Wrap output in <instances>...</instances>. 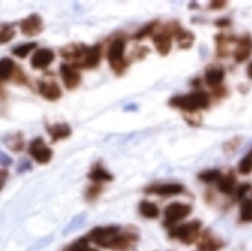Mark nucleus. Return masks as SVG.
Here are the masks:
<instances>
[{
  "label": "nucleus",
  "mask_w": 252,
  "mask_h": 251,
  "mask_svg": "<svg viewBox=\"0 0 252 251\" xmlns=\"http://www.w3.org/2000/svg\"><path fill=\"white\" fill-rule=\"evenodd\" d=\"M138 238L134 231H122L118 225H108L93 228L87 239L101 249L127 251L138 241Z\"/></svg>",
  "instance_id": "obj_1"
},
{
  "label": "nucleus",
  "mask_w": 252,
  "mask_h": 251,
  "mask_svg": "<svg viewBox=\"0 0 252 251\" xmlns=\"http://www.w3.org/2000/svg\"><path fill=\"white\" fill-rule=\"evenodd\" d=\"M210 103V96L203 91L175 96L169 101L172 107L186 112H197L201 109H207Z\"/></svg>",
  "instance_id": "obj_2"
},
{
  "label": "nucleus",
  "mask_w": 252,
  "mask_h": 251,
  "mask_svg": "<svg viewBox=\"0 0 252 251\" xmlns=\"http://www.w3.org/2000/svg\"><path fill=\"white\" fill-rule=\"evenodd\" d=\"M201 223L198 221H191L175 227L170 231V237L177 239L185 245H191L199 237Z\"/></svg>",
  "instance_id": "obj_3"
},
{
  "label": "nucleus",
  "mask_w": 252,
  "mask_h": 251,
  "mask_svg": "<svg viewBox=\"0 0 252 251\" xmlns=\"http://www.w3.org/2000/svg\"><path fill=\"white\" fill-rule=\"evenodd\" d=\"M126 41L122 38L115 40L109 46L107 53L108 61L115 72L121 73L127 66L125 59Z\"/></svg>",
  "instance_id": "obj_4"
},
{
  "label": "nucleus",
  "mask_w": 252,
  "mask_h": 251,
  "mask_svg": "<svg viewBox=\"0 0 252 251\" xmlns=\"http://www.w3.org/2000/svg\"><path fill=\"white\" fill-rule=\"evenodd\" d=\"M192 212V207L185 203H170L164 209V215L165 218L166 226H172L176 223L188 218Z\"/></svg>",
  "instance_id": "obj_5"
},
{
  "label": "nucleus",
  "mask_w": 252,
  "mask_h": 251,
  "mask_svg": "<svg viewBox=\"0 0 252 251\" xmlns=\"http://www.w3.org/2000/svg\"><path fill=\"white\" fill-rule=\"evenodd\" d=\"M28 153L40 165H46L53 158V150L45 144L41 137L32 140L28 147Z\"/></svg>",
  "instance_id": "obj_6"
},
{
  "label": "nucleus",
  "mask_w": 252,
  "mask_h": 251,
  "mask_svg": "<svg viewBox=\"0 0 252 251\" xmlns=\"http://www.w3.org/2000/svg\"><path fill=\"white\" fill-rule=\"evenodd\" d=\"M20 29L25 36H36L44 29L42 19L37 13H32L21 21Z\"/></svg>",
  "instance_id": "obj_7"
},
{
  "label": "nucleus",
  "mask_w": 252,
  "mask_h": 251,
  "mask_svg": "<svg viewBox=\"0 0 252 251\" xmlns=\"http://www.w3.org/2000/svg\"><path fill=\"white\" fill-rule=\"evenodd\" d=\"M185 191V187L179 184H154L147 187L145 190L147 194L157 195L161 197H170L182 194Z\"/></svg>",
  "instance_id": "obj_8"
},
{
  "label": "nucleus",
  "mask_w": 252,
  "mask_h": 251,
  "mask_svg": "<svg viewBox=\"0 0 252 251\" xmlns=\"http://www.w3.org/2000/svg\"><path fill=\"white\" fill-rule=\"evenodd\" d=\"M60 74L65 87L68 89H75L80 85L81 76L78 68L73 65L63 63L60 66Z\"/></svg>",
  "instance_id": "obj_9"
},
{
  "label": "nucleus",
  "mask_w": 252,
  "mask_h": 251,
  "mask_svg": "<svg viewBox=\"0 0 252 251\" xmlns=\"http://www.w3.org/2000/svg\"><path fill=\"white\" fill-rule=\"evenodd\" d=\"M101 58V47L99 45L87 47L82 60L80 62L77 68L91 69L97 67Z\"/></svg>",
  "instance_id": "obj_10"
},
{
  "label": "nucleus",
  "mask_w": 252,
  "mask_h": 251,
  "mask_svg": "<svg viewBox=\"0 0 252 251\" xmlns=\"http://www.w3.org/2000/svg\"><path fill=\"white\" fill-rule=\"evenodd\" d=\"M55 59V54L50 49L43 48L37 50L31 59L33 69H44L48 67Z\"/></svg>",
  "instance_id": "obj_11"
},
{
  "label": "nucleus",
  "mask_w": 252,
  "mask_h": 251,
  "mask_svg": "<svg viewBox=\"0 0 252 251\" xmlns=\"http://www.w3.org/2000/svg\"><path fill=\"white\" fill-rule=\"evenodd\" d=\"M38 93L48 101H56L62 96V91L55 81H41L38 86Z\"/></svg>",
  "instance_id": "obj_12"
},
{
  "label": "nucleus",
  "mask_w": 252,
  "mask_h": 251,
  "mask_svg": "<svg viewBox=\"0 0 252 251\" xmlns=\"http://www.w3.org/2000/svg\"><path fill=\"white\" fill-rule=\"evenodd\" d=\"M252 54V38L250 35H245L238 43L234 53V59L238 63H243Z\"/></svg>",
  "instance_id": "obj_13"
},
{
  "label": "nucleus",
  "mask_w": 252,
  "mask_h": 251,
  "mask_svg": "<svg viewBox=\"0 0 252 251\" xmlns=\"http://www.w3.org/2000/svg\"><path fill=\"white\" fill-rule=\"evenodd\" d=\"M46 131L51 137L52 142L55 143L59 140L65 139L72 134V129L66 123H56L47 125Z\"/></svg>",
  "instance_id": "obj_14"
},
{
  "label": "nucleus",
  "mask_w": 252,
  "mask_h": 251,
  "mask_svg": "<svg viewBox=\"0 0 252 251\" xmlns=\"http://www.w3.org/2000/svg\"><path fill=\"white\" fill-rule=\"evenodd\" d=\"M88 178L95 184H100L101 183L110 182L114 179L113 175L99 162L92 167L91 170L89 172Z\"/></svg>",
  "instance_id": "obj_15"
},
{
  "label": "nucleus",
  "mask_w": 252,
  "mask_h": 251,
  "mask_svg": "<svg viewBox=\"0 0 252 251\" xmlns=\"http://www.w3.org/2000/svg\"><path fill=\"white\" fill-rule=\"evenodd\" d=\"M223 246L222 240L213 237L209 233H204L198 243V249L201 251H219Z\"/></svg>",
  "instance_id": "obj_16"
},
{
  "label": "nucleus",
  "mask_w": 252,
  "mask_h": 251,
  "mask_svg": "<svg viewBox=\"0 0 252 251\" xmlns=\"http://www.w3.org/2000/svg\"><path fill=\"white\" fill-rule=\"evenodd\" d=\"M154 44L158 53L161 56H167L172 47L171 37L168 33L157 34L154 37Z\"/></svg>",
  "instance_id": "obj_17"
},
{
  "label": "nucleus",
  "mask_w": 252,
  "mask_h": 251,
  "mask_svg": "<svg viewBox=\"0 0 252 251\" xmlns=\"http://www.w3.org/2000/svg\"><path fill=\"white\" fill-rule=\"evenodd\" d=\"M218 190L223 195H232L235 192L236 186V177L233 172H230L222 175L217 182Z\"/></svg>",
  "instance_id": "obj_18"
},
{
  "label": "nucleus",
  "mask_w": 252,
  "mask_h": 251,
  "mask_svg": "<svg viewBox=\"0 0 252 251\" xmlns=\"http://www.w3.org/2000/svg\"><path fill=\"white\" fill-rule=\"evenodd\" d=\"M224 71L219 68H213L209 69L205 73V82L208 86L216 88L220 86V84L224 79Z\"/></svg>",
  "instance_id": "obj_19"
},
{
  "label": "nucleus",
  "mask_w": 252,
  "mask_h": 251,
  "mask_svg": "<svg viewBox=\"0 0 252 251\" xmlns=\"http://www.w3.org/2000/svg\"><path fill=\"white\" fill-rule=\"evenodd\" d=\"M16 67L14 61L10 57L0 59V81H7L13 77Z\"/></svg>",
  "instance_id": "obj_20"
},
{
  "label": "nucleus",
  "mask_w": 252,
  "mask_h": 251,
  "mask_svg": "<svg viewBox=\"0 0 252 251\" xmlns=\"http://www.w3.org/2000/svg\"><path fill=\"white\" fill-rule=\"evenodd\" d=\"M139 213L148 219H156L159 216V209L157 205L151 202L143 200L139 203Z\"/></svg>",
  "instance_id": "obj_21"
},
{
  "label": "nucleus",
  "mask_w": 252,
  "mask_h": 251,
  "mask_svg": "<svg viewBox=\"0 0 252 251\" xmlns=\"http://www.w3.org/2000/svg\"><path fill=\"white\" fill-rule=\"evenodd\" d=\"M87 221V215L85 212H82V213L75 215L72 218V221L66 225L64 231H63V234L68 235V234H72V233L78 231V230L81 229L84 226Z\"/></svg>",
  "instance_id": "obj_22"
},
{
  "label": "nucleus",
  "mask_w": 252,
  "mask_h": 251,
  "mask_svg": "<svg viewBox=\"0 0 252 251\" xmlns=\"http://www.w3.org/2000/svg\"><path fill=\"white\" fill-rule=\"evenodd\" d=\"M4 144L9 150L13 152H16V153L22 151L24 147H25L23 137L20 133H17L14 135L6 137L5 139H4Z\"/></svg>",
  "instance_id": "obj_23"
},
{
  "label": "nucleus",
  "mask_w": 252,
  "mask_h": 251,
  "mask_svg": "<svg viewBox=\"0 0 252 251\" xmlns=\"http://www.w3.org/2000/svg\"><path fill=\"white\" fill-rule=\"evenodd\" d=\"M16 35L14 25L9 23H0V45L10 42Z\"/></svg>",
  "instance_id": "obj_24"
},
{
  "label": "nucleus",
  "mask_w": 252,
  "mask_h": 251,
  "mask_svg": "<svg viewBox=\"0 0 252 251\" xmlns=\"http://www.w3.org/2000/svg\"><path fill=\"white\" fill-rule=\"evenodd\" d=\"M177 41L179 42V47L182 48H189L192 46L195 37L193 34L189 31L184 30L179 28L177 29Z\"/></svg>",
  "instance_id": "obj_25"
},
{
  "label": "nucleus",
  "mask_w": 252,
  "mask_h": 251,
  "mask_svg": "<svg viewBox=\"0 0 252 251\" xmlns=\"http://www.w3.org/2000/svg\"><path fill=\"white\" fill-rule=\"evenodd\" d=\"M240 218L244 223L252 222V202L250 199H244L241 202Z\"/></svg>",
  "instance_id": "obj_26"
},
{
  "label": "nucleus",
  "mask_w": 252,
  "mask_h": 251,
  "mask_svg": "<svg viewBox=\"0 0 252 251\" xmlns=\"http://www.w3.org/2000/svg\"><path fill=\"white\" fill-rule=\"evenodd\" d=\"M222 174L219 169H210V170L204 171L198 175V178L203 182L207 184L216 182L221 178Z\"/></svg>",
  "instance_id": "obj_27"
},
{
  "label": "nucleus",
  "mask_w": 252,
  "mask_h": 251,
  "mask_svg": "<svg viewBox=\"0 0 252 251\" xmlns=\"http://www.w3.org/2000/svg\"><path fill=\"white\" fill-rule=\"evenodd\" d=\"M37 44L35 42L28 43L15 47L12 50V53L19 58H25L32 50L36 47Z\"/></svg>",
  "instance_id": "obj_28"
},
{
  "label": "nucleus",
  "mask_w": 252,
  "mask_h": 251,
  "mask_svg": "<svg viewBox=\"0 0 252 251\" xmlns=\"http://www.w3.org/2000/svg\"><path fill=\"white\" fill-rule=\"evenodd\" d=\"M238 171L244 175H249L252 172V149L240 162Z\"/></svg>",
  "instance_id": "obj_29"
},
{
  "label": "nucleus",
  "mask_w": 252,
  "mask_h": 251,
  "mask_svg": "<svg viewBox=\"0 0 252 251\" xmlns=\"http://www.w3.org/2000/svg\"><path fill=\"white\" fill-rule=\"evenodd\" d=\"M103 188L100 184H95L90 186L86 191V199L87 201L93 202L97 199L103 192Z\"/></svg>",
  "instance_id": "obj_30"
},
{
  "label": "nucleus",
  "mask_w": 252,
  "mask_h": 251,
  "mask_svg": "<svg viewBox=\"0 0 252 251\" xmlns=\"http://www.w3.org/2000/svg\"><path fill=\"white\" fill-rule=\"evenodd\" d=\"M251 185L250 184H243L235 190V198L237 200H244L246 195L251 190Z\"/></svg>",
  "instance_id": "obj_31"
},
{
  "label": "nucleus",
  "mask_w": 252,
  "mask_h": 251,
  "mask_svg": "<svg viewBox=\"0 0 252 251\" xmlns=\"http://www.w3.org/2000/svg\"><path fill=\"white\" fill-rule=\"evenodd\" d=\"M240 144H241V140L239 138H235L230 141H228L224 146V151L225 153L227 154H232L234 152L236 151L237 149L239 147Z\"/></svg>",
  "instance_id": "obj_32"
},
{
  "label": "nucleus",
  "mask_w": 252,
  "mask_h": 251,
  "mask_svg": "<svg viewBox=\"0 0 252 251\" xmlns=\"http://www.w3.org/2000/svg\"><path fill=\"white\" fill-rule=\"evenodd\" d=\"M154 27H155V23L150 24V25H147L144 29H141L139 32L134 35V38L136 39H142V38H145V36L151 34L152 31L154 30Z\"/></svg>",
  "instance_id": "obj_33"
},
{
  "label": "nucleus",
  "mask_w": 252,
  "mask_h": 251,
  "mask_svg": "<svg viewBox=\"0 0 252 251\" xmlns=\"http://www.w3.org/2000/svg\"><path fill=\"white\" fill-rule=\"evenodd\" d=\"M0 163L4 167L9 166L12 164V159L1 150H0Z\"/></svg>",
  "instance_id": "obj_34"
},
{
  "label": "nucleus",
  "mask_w": 252,
  "mask_h": 251,
  "mask_svg": "<svg viewBox=\"0 0 252 251\" xmlns=\"http://www.w3.org/2000/svg\"><path fill=\"white\" fill-rule=\"evenodd\" d=\"M31 168H32V165H31V162L29 161L26 160V159H23L19 163L18 169L20 172H24V171L29 170Z\"/></svg>",
  "instance_id": "obj_35"
},
{
  "label": "nucleus",
  "mask_w": 252,
  "mask_h": 251,
  "mask_svg": "<svg viewBox=\"0 0 252 251\" xmlns=\"http://www.w3.org/2000/svg\"><path fill=\"white\" fill-rule=\"evenodd\" d=\"M226 4V2L225 1H213L210 4V8L213 10H219L224 7Z\"/></svg>",
  "instance_id": "obj_36"
},
{
  "label": "nucleus",
  "mask_w": 252,
  "mask_h": 251,
  "mask_svg": "<svg viewBox=\"0 0 252 251\" xmlns=\"http://www.w3.org/2000/svg\"><path fill=\"white\" fill-rule=\"evenodd\" d=\"M7 176H8V172H7V171H0V190H1V189L4 187Z\"/></svg>",
  "instance_id": "obj_37"
},
{
  "label": "nucleus",
  "mask_w": 252,
  "mask_h": 251,
  "mask_svg": "<svg viewBox=\"0 0 252 251\" xmlns=\"http://www.w3.org/2000/svg\"><path fill=\"white\" fill-rule=\"evenodd\" d=\"M229 25H230V20L228 19H220L216 22V25L220 28H225L229 26Z\"/></svg>",
  "instance_id": "obj_38"
},
{
  "label": "nucleus",
  "mask_w": 252,
  "mask_h": 251,
  "mask_svg": "<svg viewBox=\"0 0 252 251\" xmlns=\"http://www.w3.org/2000/svg\"><path fill=\"white\" fill-rule=\"evenodd\" d=\"M247 75H248L249 78L252 80V62L250 63L247 68Z\"/></svg>",
  "instance_id": "obj_39"
},
{
  "label": "nucleus",
  "mask_w": 252,
  "mask_h": 251,
  "mask_svg": "<svg viewBox=\"0 0 252 251\" xmlns=\"http://www.w3.org/2000/svg\"><path fill=\"white\" fill-rule=\"evenodd\" d=\"M98 251L97 250H95V249H92V248H90V249H88V251Z\"/></svg>",
  "instance_id": "obj_40"
},
{
  "label": "nucleus",
  "mask_w": 252,
  "mask_h": 251,
  "mask_svg": "<svg viewBox=\"0 0 252 251\" xmlns=\"http://www.w3.org/2000/svg\"></svg>",
  "instance_id": "obj_41"
}]
</instances>
